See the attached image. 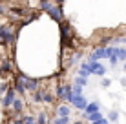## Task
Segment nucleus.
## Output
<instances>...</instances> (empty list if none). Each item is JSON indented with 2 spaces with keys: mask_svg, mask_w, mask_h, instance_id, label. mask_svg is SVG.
Returning a JSON list of instances; mask_svg holds the SVG:
<instances>
[{
  "mask_svg": "<svg viewBox=\"0 0 126 124\" xmlns=\"http://www.w3.org/2000/svg\"><path fill=\"white\" fill-rule=\"evenodd\" d=\"M15 42V31L11 26H0V46H7Z\"/></svg>",
  "mask_w": 126,
  "mask_h": 124,
  "instance_id": "1",
  "label": "nucleus"
},
{
  "mask_svg": "<svg viewBox=\"0 0 126 124\" xmlns=\"http://www.w3.org/2000/svg\"><path fill=\"white\" fill-rule=\"evenodd\" d=\"M60 35H62V44L68 48H73V31L69 28V24L66 22L60 24Z\"/></svg>",
  "mask_w": 126,
  "mask_h": 124,
  "instance_id": "2",
  "label": "nucleus"
},
{
  "mask_svg": "<svg viewBox=\"0 0 126 124\" xmlns=\"http://www.w3.org/2000/svg\"><path fill=\"white\" fill-rule=\"evenodd\" d=\"M66 100H68V102H71V104L75 106L77 110H82V111H84V110H86V106L90 104V102L86 100V99H84L82 95H75L73 91H71V93H68V95H66Z\"/></svg>",
  "mask_w": 126,
  "mask_h": 124,
  "instance_id": "3",
  "label": "nucleus"
},
{
  "mask_svg": "<svg viewBox=\"0 0 126 124\" xmlns=\"http://www.w3.org/2000/svg\"><path fill=\"white\" fill-rule=\"evenodd\" d=\"M18 79L24 82V88H26V91H38V80H35V79H29L28 75H24V73H20L18 75Z\"/></svg>",
  "mask_w": 126,
  "mask_h": 124,
  "instance_id": "4",
  "label": "nucleus"
},
{
  "mask_svg": "<svg viewBox=\"0 0 126 124\" xmlns=\"http://www.w3.org/2000/svg\"><path fill=\"white\" fill-rule=\"evenodd\" d=\"M16 99V91L13 89V86H9V89L6 91V95L2 97V108H11V104H13V100Z\"/></svg>",
  "mask_w": 126,
  "mask_h": 124,
  "instance_id": "5",
  "label": "nucleus"
},
{
  "mask_svg": "<svg viewBox=\"0 0 126 124\" xmlns=\"http://www.w3.org/2000/svg\"><path fill=\"white\" fill-rule=\"evenodd\" d=\"M47 13H49V16H51L53 20H57V22L62 24V20H64V15H62V6H55V4H53V7H51V9L47 11Z\"/></svg>",
  "mask_w": 126,
  "mask_h": 124,
  "instance_id": "6",
  "label": "nucleus"
},
{
  "mask_svg": "<svg viewBox=\"0 0 126 124\" xmlns=\"http://www.w3.org/2000/svg\"><path fill=\"white\" fill-rule=\"evenodd\" d=\"M35 102H53V97L46 89H38V91H35Z\"/></svg>",
  "mask_w": 126,
  "mask_h": 124,
  "instance_id": "7",
  "label": "nucleus"
},
{
  "mask_svg": "<svg viewBox=\"0 0 126 124\" xmlns=\"http://www.w3.org/2000/svg\"><path fill=\"white\" fill-rule=\"evenodd\" d=\"M99 108H101V106H99L97 102H90V104L86 106V110L82 111V119H86V117H90V115L97 113V111H99Z\"/></svg>",
  "mask_w": 126,
  "mask_h": 124,
  "instance_id": "8",
  "label": "nucleus"
},
{
  "mask_svg": "<svg viewBox=\"0 0 126 124\" xmlns=\"http://www.w3.org/2000/svg\"><path fill=\"white\" fill-rule=\"evenodd\" d=\"M55 113H57V117H62V119H69V115H71V110H69L66 104H60V106H57Z\"/></svg>",
  "mask_w": 126,
  "mask_h": 124,
  "instance_id": "9",
  "label": "nucleus"
},
{
  "mask_svg": "<svg viewBox=\"0 0 126 124\" xmlns=\"http://www.w3.org/2000/svg\"><path fill=\"white\" fill-rule=\"evenodd\" d=\"M22 108H24V102H22V99H18V97H16V99L13 100V104H11L13 113H16V115H18L20 111H22Z\"/></svg>",
  "mask_w": 126,
  "mask_h": 124,
  "instance_id": "10",
  "label": "nucleus"
},
{
  "mask_svg": "<svg viewBox=\"0 0 126 124\" xmlns=\"http://www.w3.org/2000/svg\"><path fill=\"white\" fill-rule=\"evenodd\" d=\"M13 89H15L16 93H18V95H24L26 93V88H24V82L22 80L18 79V77H16V80H15V84H13Z\"/></svg>",
  "mask_w": 126,
  "mask_h": 124,
  "instance_id": "11",
  "label": "nucleus"
},
{
  "mask_svg": "<svg viewBox=\"0 0 126 124\" xmlns=\"http://www.w3.org/2000/svg\"><path fill=\"white\" fill-rule=\"evenodd\" d=\"M9 71H11V62H9V60H6V62L2 64V66H0V75H7Z\"/></svg>",
  "mask_w": 126,
  "mask_h": 124,
  "instance_id": "12",
  "label": "nucleus"
},
{
  "mask_svg": "<svg viewBox=\"0 0 126 124\" xmlns=\"http://www.w3.org/2000/svg\"><path fill=\"white\" fill-rule=\"evenodd\" d=\"M57 97L62 100H66V88H64V84H60V86H57Z\"/></svg>",
  "mask_w": 126,
  "mask_h": 124,
  "instance_id": "13",
  "label": "nucleus"
},
{
  "mask_svg": "<svg viewBox=\"0 0 126 124\" xmlns=\"http://www.w3.org/2000/svg\"><path fill=\"white\" fill-rule=\"evenodd\" d=\"M37 124H47V113L40 111L37 115Z\"/></svg>",
  "mask_w": 126,
  "mask_h": 124,
  "instance_id": "14",
  "label": "nucleus"
},
{
  "mask_svg": "<svg viewBox=\"0 0 126 124\" xmlns=\"http://www.w3.org/2000/svg\"><path fill=\"white\" fill-rule=\"evenodd\" d=\"M22 122L24 124H37V119L33 115H22Z\"/></svg>",
  "mask_w": 126,
  "mask_h": 124,
  "instance_id": "15",
  "label": "nucleus"
},
{
  "mask_svg": "<svg viewBox=\"0 0 126 124\" xmlns=\"http://www.w3.org/2000/svg\"><path fill=\"white\" fill-rule=\"evenodd\" d=\"M51 7H53V4H51L49 0H40V9L42 11H49Z\"/></svg>",
  "mask_w": 126,
  "mask_h": 124,
  "instance_id": "16",
  "label": "nucleus"
},
{
  "mask_svg": "<svg viewBox=\"0 0 126 124\" xmlns=\"http://www.w3.org/2000/svg\"><path fill=\"white\" fill-rule=\"evenodd\" d=\"M101 119H104L101 111H97V113H93V115H90V117H86V121H90V122H97V121H101Z\"/></svg>",
  "mask_w": 126,
  "mask_h": 124,
  "instance_id": "17",
  "label": "nucleus"
},
{
  "mask_svg": "<svg viewBox=\"0 0 126 124\" xmlns=\"http://www.w3.org/2000/svg\"><path fill=\"white\" fill-rule=\"evenodd\" d=\"M75 84L82 88V86H86V84H88V79H86V77H80V75H79V77L75 79Z\"/></svg>",
  "mask_w": 126,
  "mask_h": 124,
  "instance_id": "18",
  "label": "nucleus"
},
{
  "mask_svg": "<svg viewBox=\"0 0 126 124\" xmlns=\"http://www.w3.org/2000/svg\"><path fill=\"white\" fill-rule=\"evenodd\" d=\"M51 124H69V119H62V117H55Z\"/></svg>",
  "mask_w": 126,
  "mask_h": 124,
  "instance_id": "19",
  "label": "nucleus"
},
{
  "mask_svg": "<svg viewBox=\"0 0 126 124\" xmlns=\"http://www.w3.org/2000/svg\"><path fill=\"white\" fill-rule=\"evenodd\" d=\"M0 15H9V7L2 2H0Z\"/></svg>",
  "mask_w": 126,
  "mask_h": 124,
  "instance_id": "20",
  "label": "nucleus"
},
{
  "mask_svg": "<svg viewBox=\"0 0 126 124\" xmlns=\"http://www.w3.org/2000/svg\"><path fill=\"white\" fill-rule=\"evenodd\" d=\"M117 119H119V113H117V111H110V117H108V121H110V122H115Z\"/></svg>",
  "mask_w": 126,
  "mask_h": 124,
  "instance_id": "21",
  "label": "nucleus"
},
{
  "mask_svg": "<svg viewBox=\"0 0 126 124\" xmlns=\"http://www.w3.org/2000/svg\"><path fill=\"white\" fill-rule=\"evenodd\" d=\"M104 73H106V68H104V66H102V64H101V66H99V68H97V71H95V75H99V77H102Z\"/></svg>",
  "mask_w": 126,
  "mask_h": 124,
  "instance_id": "22",
  "label": "nucleus"
},
{
  "mask_svg": "<svg viewBox=\"0 0 126 124\" xmlns=\"http://www.w3.org/2000/svg\"><path fill=\"white\" fill-rule=\"evenodd\" d=\"M119 60H126V49L119 48Z\"/></svg>",
  "mask_w": 126,
  "mask_h": 124,
  "instance_id": "23",
  "label": "nucleus"
},
{
  "mask_svg": "<svg viewBox=\"0 0 126 124\" xmlns=\"http://www.w3.org/2000/svg\"><path fill=\"white\" fill-rule=\"evenodd\" d=\"M7 89H9V86H7L6 82H2V84H0V95H4V93H6Z\"/></svg>",
  "mask_w": 126,
  "mask_h": 124,
  "instance_id": "24",
  "label": "nucleus"
},
{
  "mask_svg": "<svg viewBox=\"0 0 126 124\" xmlns=\"http://www.w3.org/2000/svg\"><path fill=\"white\" fill-rule=\"evenodd\" d=\"M110 64H111V66H117V64H119V58H117V57H110Z\"/></svg>",
  "mask_w": 126,
  "mask_h": 124,
  "instance_id": "25",
  "label": "nucleus"
},
{
  "mask_svg": "<svg viewBox=\"0 0 126 124\" xmlns=\"http://www.w3.org/2000/svg\"><path fill=\"white\" fill-rule=\"evenodd\" d=\"M110 84H111V82H110V79H102L101 86H102V88H108V86H110Z\"/></svg>",
  "mask_w": 126,
  "mask_h": 124,
  "instance_id": "26",
  "label": "nucleus"
},
{
  "mask_svg": "<svg viewBox=\"0 0 126 124\" xmlns=\"http://www.w3.org/2000/svg\"><path fill=\"white\" fill-rule=\"evenodd\" d=\"M92 124H110V121H108V119H101V121H97V122H92Z\"/></svg>",
  "mask_w": 126,
  "mask_h": 124,
  "instance_id": "27",
  "label": "nucleus"
},
{
  "mask_svg": "<svg viewBox=\"0 0 126 124\" xmlns=\"http://www.w3.org/2000/svg\"><path fill=\"white\" fill-rule=\"evenodd\" d=\"M2 124H13V121H4Z\"/></svg>",
  "mask_w": 126,
  "mask_h": 124,
  "instance_id": "28",
  "label": "nucleus"
},
{
  "mask_svg": "<svg viewBox=\"0 0 126 124\" xmlns=\"http://www.w3.org/2000/svg\"><path fill=\"white\" fill-rule=\"evenodd\" d=\"M124 42H126V38H124Z\"/></svg>",
  "mask_w": 126,
  "mask_h": 124,
  "instance_id": "29",
  "label": "nucleus"
}]
</instances>
